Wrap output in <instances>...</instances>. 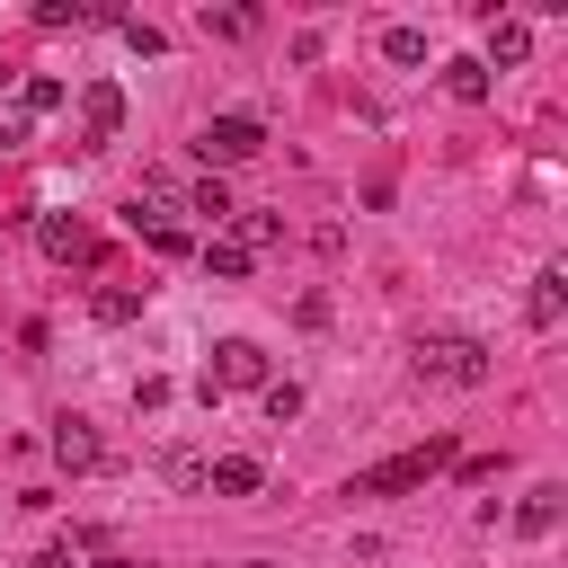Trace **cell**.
Listing matches in <instances>:
<instances>
[{"label": "cell", "instance_id": "1", "mask_svg": "<svg viewBox=\"0 0 568 568\" xmlns=\"http://www.w3.org/2000/svg\"><path fill=\"white\" fill-rule=\"evenodd\" d=\"M417 382L479 390V382H488V346H479V337H462V328H435V337H417Z\"/></svg>", "mask_w": 568, "mask_h": 568}, {"label": "cell", "instance_id": "2", "mask_svg": "<svg viewBox=\"0 0 568 568\" xmlns=\"http://www.w3.org/2000/svg\"><path fill=\"white\" fill-rule=\"evenodd\" d=\"M444 462H453V435H426L417 453H390V462L355 470V497H399V488H426V479H435Z\"/></svg>", "mask_w": 568, "mask_h": 568}, {"label": "cell", "instance_id": "3", "mask_svg": "<svg viewBox=\"0 0 568 568\" xmlns=\"http://www.w3.org/2000/svg\"><path fill=\"white\" fill-rule=\"evenodd\" d=\"M266 382H275V373H266V346H257V337H222V346H213V373H204L195 390H204V408H213L222 390H266Z\"/></svg>", "mask_w": 568, "mask_h": 568}, {"label": "cell", "instance_id": "4", "mask_svg": "<svg viewBox=\"0 0 568 568\" xmlns=\"http://www.w3.org/2000/svg\"><path fill=\"white\" fill-rule=\"evenodd\" d=\"M266 151V124L257 115H213L204 133H195V160L204 169H240V160H257Z\"/></svg>", "mask_w": 568, "mask_h": 568}, {"label": "cell", "instance_id": "5", "mask_svg": "<svg viewBox=\"0 0 568 568\" xmlns=\"http://www.w3.org/2000/svg\"><path fill=\"white\" fill-rule=\"evenodd\" d=\"M479 62H506V71H515V62H532V18H515V9H497V0H488V53H479Z\"/></svg>", "mask_w": 568, "mask_h": 568}, {"label": "cell", "instance_id": "6", "mask_svg": "<svg viewBox=\"0 0 568 568\" xmlns=\"http://www.w3.org/2000/svg\"><path fill=\"white\" fill-rule=\"evenodd\" d=\"M80 133H89V142H115V133H124V89H115V80H89V89H80Z\"/></svg>", "mask_w": 568, "mask_h": 568}, {"label": "cell", "instance_id": "7", "mask_svg": "<svg viewBox=\"0 0 568 568\" xmlns=\"http://www.w3.org/2000/svg\"><path fill=\"white\" fill-rule=\"evenodd\" d=\"M36 240H44V257H53V266H89V257H98L89 222H62V213H44V222H36Z\"/></svg>", "mask_w": 568, "mask_h": 568}, {"label": "cell", "instance_id": "8", "mask_svg": "<svg viewBox=\"0 0 568 568\" xmlns=\"http://www.w3.org/2000/svg\"><path fill=\"white\" fill-rule=\"evenodd\" d=\"M204 488L213 497H257L266 488V462L257 453H222V462H204Z\"/></svg>", "mask_w": 568, "mask_h": 568}, {"label": "cell", "instance_id": "9", "mask_svg": "<svg viewBox=\"0 0 568 568\" xmlns=\"http://www.w3.org/2000/svg\"><path fill=\"white\" fill-rule=\"evenodd\" d=\"M53 462L62 470H98L106 453H98V426L89 417H53Z\"/></svg>", "mask_w": 568, "mask_h": 568}, {"label": "cell", "instance_id": "10", "mask_svg": "<svg viewBox=\"0 0 568 568\" xmlns=\"http://www.w3.org/2000/svg\"><path fill=\"white\" fill-rule=\"evenodd\" d=\"M559 311H568V266H541L532 293H524V320L532 328H559Z\"/></svg>", "mask_w": 568, "mask_h": 568}, {"label": "cell", "instance_id": "11", "mask_svg": "<svg viewBox=\"0 0 568 568\" xmlns=\"http://www.w3.org/2000/svg\"><path fill=\"white\" fill-rule=\"evenodd\" d=\"M444 89H453L462 106H479V98H488V62H479V53H453V62H444Z\"/></svg>", "mask_w": 568, "mask_h": 568}, {"label": "cell", "instance_id": "12", "mask_svg": "<svg viewBox=\"0 0 568 568\" xmlns=\"http://www.w3.org/2000/svg\"><path fill=\"white\" fill-rule=\"evenodd\" d=\"M62 98H71V89H62V80H53V71H36V80H18V98H9V106H18V115H27V124H36V115H53V106H62Z\"/></svg>", "mask_w": 568, "mask_h": 568}, {"label": "cell", "instance_id": "13", "mask_svg": "<svg viewBox=\"0 0 568 568\" xmlns=\"http://www.w3.org/2000/svg\"><path fill=\"white\" fill-rule=\"evenodd\" d=\"M382 62L417 71V62H426V27H382Z\"/></svg>", "mask_w": 568, "mask_h": 568}, {"label": "cell", "instance_id": "14", "mask_svg": "<svg viewBox=\"0 0 568 568\" xmlns=\"http://www.w3.org/2000/svg\"><path fill=\"white\" fill-rule=\"evenodd\" d=\"M550 524H559V488L541 479V488H532V497L515 506V532H550Z\"/></svg>", "mask_w": 568, "mask_h": 568}, {"label": "cell", "instance_id": "15", "mask_svg": "<svg viewBox=\"0 0 568 568\" xmlns=\"http://www.w3.org/2000/svg\"><path fill=\"white\" fill-rule=\"evenodd\" d=\"M204 36H213V44H240V36H257V9H204Z\"/></svg>", "mask_w": 568, "mask_h": 568}, {"label": "cell", "instance_id": "16", "mask_svg": "<svg viewBox=\"0 0 568 568\" xmlns=\"http://www.w3.org/2000/svg\"><path fill=\"white\" fill-rule=\"evenodd\" d=\"M178 204H186V213H204V222H222V213H240V204H231V186H222V178H204V186H186V195H178Z\"/></svg>", "mask_w": 568, "mask_h": 568}, {"label": "cell", "instance_id": "17", "mask_svg": "<svg viewBox=\"0 0 568 568\" xmlns=\"http://www.w3.org/2000/svg\"><path fill=\"white\" fill-rule=\"evenodd\" d=\"M195 257H204V266H213V275H248V248H240V240H231V231H213V240H204V248H195Z\"/></svg>", "mask_w": 568, "mask_h": 568}, {"label": "cell", "instance_id": "18", "mask_svg": "<svg viewBox=\"0 0 568 568\" xmlns=\"http://www.w3.org/2000/svg\"><path fill=\"white\" fill-rule=\"evenodd\" d=\"M89 18H115V9H89V0H44L36 27H89Z\"/></svg>", "mask_w": 568, "mask_h": 568}, {"label": "cell", "instance_id": "19", "mask_svg": "<svg viewBox=\"0 0 568 568\" xmlns=\"http://www.w3.org/2000/svg\"><path fill=\"white\" fill-rule=\"evenodd\" d=\"M231 240L257 257V248H275V240H284V222H275V213H240V231H231Z\"/></svg>", "mask_w": 568, "mask_h": 568}, {"label": "cell", "instance_id": "20", "mask_svg": "<svg viewBox=\"0 0 568 568\" xmlns=\"http://www.w3.org/2000/svg\"><path fill=\"white\" fill-rule=\"evenodd\" d=\"M89 311H98V320H106V328H124V320H133V311H142V293H133V284H106V293H98V302H89Z\"/></svg>", "mask_w": 568, "mask_h": 568}, {"label": "cell", "instance_id": "21", "mask_svg": "<svg viewBox=\"0 0 568 568\" xmlns=\"http://www.w3.org/2000/svg\"><path fill=\"white\" fill-rule=\"evenodd\" d=\"M257 408H266L275 426H293V417H302V382H266V390H257Z\"/></svg>", "mask_w": 568, "mask_h": 568}, {"label": "cell", "instance_id": "22", "mask_svg": "<svg viewBox=\"0 0 568 568\" xmlns=\"http://www.w3.org/2000/svg\"><path fill=\"white\" fill-rule=\"evenodd\" d=\"M115 27H124V44H133V53H169V36H160L151 18H115Z\"/></svg>", "mask_w": 568, "mask_h": 568}, {"label": "cell", "instance_id": "23", "mask_svg": "<svg viewBox=\"0 0 568 568\" xmlns=\"http://www.w3.org/2000/svg\"><path fill=\"white\" fill-rule=\"evenodd\" d=\"M18 142H27V115H18V106H0V151H18Z\"/></svg>", "mask_w": 568, "mask_h": 568}, {"label": "cell", "instance_id": "24", "mask_svg": "<svg viewBox=\"0 0 568 568\" xmlns=\"http://www.w3.org/2000/svg\"><path fill=\"white\" fill-rule=\"evenodd\" d=\"M98 568H142V559H124V550H106V559H98Z\"/></svg>", "mask_w": 568, "mask_h": 568}, {"label": "cell", "instance_id": "25", "mask_svg": "<svg viewBox=\"0 0 568 568\" xmlns=\"http://www.w3.org/2000/svg\"><path fill=\"white\" fill-rule=\"evenodd\" d=\"M240 568H266V559H240Z\"/></svg>", "mask_w": 568, "mask_h": 568}]
</instances>
